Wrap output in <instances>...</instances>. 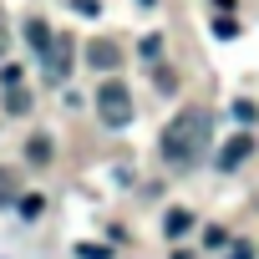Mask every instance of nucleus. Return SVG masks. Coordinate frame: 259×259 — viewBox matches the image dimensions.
Here are the masks:
<instances>
[{
    "label": "nucleus",
    "mask_w": 259,
    "mask_h": 259,
    "mask_svg": "<svg viewBox=\"0 0 259 259\" xmlns=\"http://www.w3.org/2000/svg\"><path fill=\"white\" fill-rule=\"evenodd\" d=\"M208 133H213V117H208V107H183L168 127H163V158L173 163V168H193L198 158H203V148H208Z\"/></svg>",
    "instance_id": "obj_1"
},
{
    "label": "nucleus",
    "mask_w": 259,
    "mask_h": 259,
    "mask_svg": "<svg viewBox=\"0 0 259 259\" xmlns=\"http://www.w3.org/2000/svg\"><path fill=\"white\" fill-rule=\"evenodd\" d=\"M97 117L107 127H127V122H133V92H127L122 81H107L97 92Z\"/></svg>",
    "instance_id": "obj_2"
},
{
    "label": "nucleus",
    "mask_w": 259,
    "mask_h": 259,
    "mask_svg": "<svg viewBox=\"0 0 259 259\" xmlns=\"http://www.w3.org/2000/svg\"><path fill=\"white\" fill-rule=\"evenodd\" d=\"M249 153H254V138H249V133H239L234 143H224V153H219V173H234Z\"/></svg>",
    "instance_id": "obj_3"
},
{
    "label": "nucleus",
    "mask_w": 259,
    "mask_h": 259,
    "mask_svg": "<svg viewBox=\"0 0 259 259\" xmlns=\"http://www.w3.org/2000/svg\"><path fill=\"white\" fill-rule=\"evenodd\" d=\"M87 61H92L97 71H117V66H122V51H117L112 41H92V46H87Z\"/></svg>",
    "instance_id": "obj_4"
},
{
    "label": "nucleus",
    "mask_w": 259,
    "mask_h": 259,
    "mask_svg": "<svg viewBox=\"0 0 259 259\" xmlns=\"http://www.w3.org/2000/svg\"><path fill=\"white\" fill-rule=\"evenodd\" d=\"M41 61H46V71L61 81V76H66V66H71V41H51V51H46Z\"/></svg>",
    "instance_id": "obj_5"
},
{
    "label": "nucleus",
    "mask_w": 259,
    "mask_h": 259,
    "mask_svg": "<svg viewBox=\"0 0 259 259\" xmlns=\"http://www.w3.org/2000/svg\"><path fill=\"white\" fill-rule=\"evenodd\" d=\"M26 41H31V51H41V56H46V51H51V41H56V36H51V31H46V21H26Z\"/></svg>",
    "instance_id": "obj_6"
},
{
    "label": "nucleus",
    "mask_w": 259,
    "mask_h": 259,
    "mask_svg": "<svg viewBox=\"0 0 259 259\" xmlns=\"http://www.w3.org/2000/svg\"><path fill=\"white\" fill-rule=\"evenodd\" d=\"M163 229H168V239H183V234L193 229V213H188V208H168V219H163Z\"/></svg>",
    "instance_id": "obj_7"
},
{
    "label": "nucleus",
    "mask_w": 259,
    "mask_h": 259,
    "mask_svg": "<svg viewBox=\"0 0 259 259\" xmlns=\"http://www.w3.org/2000/svg\"><path fill=\"white\" fill-rule=\"evenodd\" d=\"M6 112H11V117H26V112H31V92H21V81L6 87Z\"/></svg>",
    "instance_id": "obj_8"
},
{
    "label": "nucleus",
    "mask_w": 259,
    "mask_h": 259,
    "mask_svg": "<svg viewBox=\"0 0 259 259\" xmlns=\"http://www.w3.org/2000/svg\"><path fill=\"white\" fill-rule=\"evenodd\" d=\"M16 198H21V178H16L11 168H0V208L16 203Z\"/></svg>",
    "instance_id": "obj_9"
},
{
    "label": "nucleus",
    "mask_w": 259,
    "mask_h": 259,
    "mask_svg": "<svg viewBox=\"0 0 259 259\" xmlns=\"http://www.w3.org/2000/svg\"><path fill=\"white\" fill-rule=\"evenodd\" d=\"M16 208H21V219H41L46 198H41V193H21V198H16Z\"/></svg>",
    "instance_id": "obj_10"
},
{
    "label": "nucleus",
    "mask_w": 259,
    "mask_h": 259,
    "mask_svg": "<svg viewBox=\"0 0 259 259\" xmlns=\"http://www.w3.org/2000/svg\"><path fill=\"white\" fill-rule=\"evenodd\" d=\"M26 158H31V163H46V158H51V143H46V138H31V143H26Z\"/></svg>",
    "instance_id": "obj_11"
},
{
    "label": "nucleus",
    "mask_w": 259,
    "mask_h": 259,
    "mask_svg": "<svg viewBox=\"0 0 259 259\" xmlns=\"http://www.w3.org/2000/svg\"><path fill=\"white\" fill-rule=\"evenodd\" d=\"M213 36H219V41L239 36V21H234V16H219V21H213Z\"/></svg>",
    "instance_id": "obj_12"
},
{
    "label": "nucleus",
    "mask_w": 259,
    "mask_h": 259,
    "mask_svg": "<svg viewBox=\"0 0 259 259\" xmlns=\"http://www.w3.org/2000/svg\"><path fill=\"white\" fill-rule=\"evenodd\" d=\"M76 259H112L107 244H76Z\"/></svg>",
    "instance_id": "obj_13"
},
{
    "label": "nucleus",
    "mask_w": 259,
    "mask_h": 259,
    "mask_svg": "<svg viewBox=\"0 0 259 259\" xmlns=\"http://www.w3.org/2000/svg\"><path fill=\"white\" fill-rule=\"evenodd\" d=\"M158 51H163V41H158V36H148V41H143V56H148V61H158Z\"/></svg>",
    "instance_id": "obj_14"
},
{
    "label": "nucleus",
    "mask_w": 259,
    "mask_h": 259,
    "mask_svg": "<svg viewBox=\"0 0 259 259\" xmlns=\"http://www.w3.org/2000/svg\"><path fill=\"white\" fill-rule=\"evenodd\" d=\"M224 239H229L224 229H208V234H203V244H208V249H224Z\"/></svg>",
    "instance_id": "obj_15"
},
{
    "label": "nucleus",
    "mask_w": 259,
    "mask_h": 259,
    "mask_svg": "<svg viewBox=\"0 0 259 259\" xmlns=\"http://www.w3.org/2000/svg\"><path fill=\"white\" fill-rule=\"evenodd\" d=\"M229 259H254V244H234V249H229Z\"/></svg>",
    "instance_id": "obj_16"
},
{
    "label": "nucleus",
    "mask_w": 259,
    "mask_h": 259,
    "mask_svg": "<svg viewBox=\"0 0 259 259\" xmlns=\"http://www.w3.org/2000/svg\"><path fill=\"white\" fill-rule=\"evenodd\" d=\"M71 6H76L81 16H97V11H102V6H97V0H71Z\"/></svg>",
    "instance_id": "obj_17"
},
{
    "label": "nucleus",
    "mask_w": 259,
    "mask_h": 259,
    "mask_svg": "<svg viewBox=\"0 0 259 259\" xmlns=\"http://www.w3.org/2000/svg\"><path fill=\"white\" fill-rule=\"evenodd\" d=\"M213 6H219V11H234V6H239V0H213Z\"/></svg>",
    "instance_id": "obj_18"
},
{
    "label": "nucleus",
    "mask_w": 259,
    "mask_h": 259,
    "mask_svg": "<svg viewBox=\"0 0 259 259\" xmlns=\"http://www.w3.org/2000/svg\"><path fill=\"white\" fill-rule=\"evenodd\" d=\"M143 6H153V0H143Z\"/></svg>",
    "instance_id": "obj_19"
},
{
    "label": "nucleus",
    "mask_w": 259,
    "mask_h": 259,
    "mask_svg": "<svg viewBox=\"0 0 259 259\" xmlns=\"http://www.w3.org/2000/svg\"><path fill=\"white\" fill-rule=\"evenodd\" d=\"M0 46H6V41H0Z\"/></svg>",
    "instance_id": "obj_20"
}]
</instances>
